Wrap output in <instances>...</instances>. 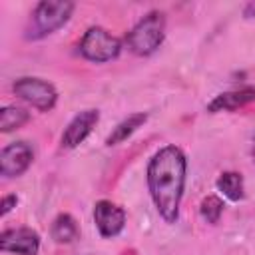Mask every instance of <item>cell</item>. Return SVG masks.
I'll list each match as a JSON object with an SVG mask.
<instances>
[{
    "label": "cell",
    "instance_id": "1",
    "mask_svg": "<svg viewBox=\"0 0 255 255\" xmlns=\"http://www.w3.org/2000/svg\"><path fill=\"white\" fill-rule=\"evenodd\" d=\"M187 159L177 145L157 149L147 163V189L155 211L165 223H175L185 189Z\"/></svg>",
    "mask_w": 255,
    "mask_h": 255
},
{
    "label": "cell",
    "instance_id": "2",
    "mask_svg": "<svg viewBox=\"0 0 255 255\" xmlns=\"http://www.w3.org/2000/svg\"><path fill=\"white\" fill-rule=\"evenodd\" d=\"M74 12V2L68 0H44L38 2L32 18H30V26L26 28V38L28 40H42L50 34H54L56 30H60L72 16Z\"/></svg>",
    "mask_w": 255,
    "mask_h": 255
},
{
    "label": "cell",
    "instance_id": "3",
    "mask_svg": "<svg viewBox=\"0 0 255 255\" xmlns=\"http://www.w3.org/2000/svg\"><path fill=\"white\" fill-rule=\"evenodd\" d=\"M165 38V16L159 10L147 12L126 36V44L129 52L135 56L153 54Z\"/></svg>",
    "mask_w": 255,
    "mask_h": 255
},
{
    "label": "cell",
    "instance_id": "4",
    "mask_svg": "<svg viewBox=\"0 0 255 255\" xmlns=\"http://www.w3.org/2000/svg\"><path fill=\"white\" fill-rule=\"evenodd\" d=\"M122 42L102 26H92L80 40V54L96 64L112 62L120 56Z\"/></svg>",
    "mask_w": 255,
    "mask_h": 255
},
{
    "label": "cell",
    "instance_id": "5",
    "mask_svg": "<svg viewBox=\"0 0 255 255\" xmlns=\"http://www.w3.org/2000/svg\"><path fill=\"white\" fill-rule=\"evenodd\" d=\"M12 90H14V94L18 98H22L24 102L32 104L40 112H50L58 102L56 88L50 82L42 80V78H30V76L18 78L14 82V86H12Z\"/></svg>",
    "mask_w": 255,
    "mask_h": 255
},
{
    "label": "cell",
    "instance_id": "6",
    "mask_svg": "<svg viewBox=\"0 0 255 255\" xmlns=\"http://www.w3.org/2000/svg\"><path fill=\"white\" fill-rule=\"evenodd\" d=\"M34 161V149L28 141H12L0 151V175L18 177Z\"/></svg>",
    "mask_w": 255,
    "mask_h": 255
},
{
    "label": "cell",
    "instance_id": "7",
    "mask_svg": "<svg viewBox=\"0 0 255 255\" xmlns=\"http://www.w3.org/2000/svg\"><path fill=\"white\" fill-rule=\"evenodd\" d=\"M94 223L98 227V233L104 239H112L124 231L126 211H124V207H120L108 199H100L94 205Z\"/></svg>",
    "mask_w": 255,
    "mask_h": 255
},
{
    "label": "cell",
    "instance_id": "8",
    "mask_svg": "<svg viewBox=\"0 0 255 255\" xmlns=\"http://www.w3.org/2000/svg\"><path fill=\"white\" fill-rule=\"evenodd\" d=\"M0 249L14 255H38L40 235L30 227L4 229L0 233Z\"/></svg>",
    "mask_w": 255,
    "mask_h": 255
},
{
    "label": "cell",
    "instance_id": "9",
    "mask_svg": "<svg viewBox=\"0 0 255 255\" xmlns=\"http://www.w3.org/2000/svg\"><path fill=\"white\" fill-rule=\"evenodd\" d=\"M100 122V112L98 110H84L80 114H76L70 124L66 126L64 133H62V139H60V145L64 149H74L78 147L94 129V126Z\"/></svg>",
    "mask_w": 255,
    "mask_h": 255
},
{
    "label": "cell",
    "instance_id": "10",
    "mask_svg": "<svg viewBox=\"0 0 255 255\" xmlns=\"http://www.w3.org/2000/svg\"><path fill=\"white\" fill-rule=\"evenodd\" d=\"M255 102V86H245L239 90H231L225 94L215 96L209 104H207V112L209 114H219V112H235L247 104Z\"/></svg>",
    "mask_w": 255,
    "mask_h": 255
},
{
    "label": "cell",
    "instance_id": "11",
    "mask_svg": "<svg viewBox=\"0 0 255 255\" xmlns=\"http://www.w3.org/2000/svg\"><path fill=\"white\" fill-rule=\"evenodd\" d=\"M145 120H147V114H143V112H137V114L128 116V118L122 120V122L112 129V133L106 137V145H118V143L126 141L137 128H141V126L145 124Z\"/></svg>",
    "mask_w": 255,
    "mask_h": 255
},
{
    "label": "cell",
    "instance_id": "12",
    "mask_svg": "<svg viewBox=\"0 0 255 255\" xmlns=\"http://www.w3.org/2000/svg\"><path fill=\"white\" fill-rule=\"evenodd\" d=\"M217 191H221L229 201H239L245 195V187H243V175L237 171H223L217 181Z\"/></svg>",
    "mask_w": 255,
    "mask_h": 255
},
{
    "label": "cell",
    "instance_id": "13",
    "mask_svg": "<svg viewBox=\"0 0 255 255\" xmlns=\"http://www.w3.org/2000/svg\"><path fill=\"white\" fill-rule=\"evenodd\" d=\"M80 229L76 219L70 213H60L54 223H52V239L56 243H72L74 239H78Z\"/></svg>",
    "mask_w": 255,
    "mask_h": 255
},
{
    "label": "cell",
    "instance_id": "14",
    "mask_svg": "<svg viewBox=\"0 0 255 255\" xmlns=\"http://www.w3.org/2000/svg\"><path fill=\"white\" fill-rule=\"evenodd\" d=\"M28 120H30V114H28L24 108H18V106H4V108L0 110V129H2L4 133L22 128Z\"/></svg>",
    "mask_w": 255,
    "mask_h": 255
},
{
    "label": "cell",
    "instance_id": "15",
    "mask_svg": "<svg viewBox=\"0 0 255 255\" xmlns=\"http://www.w3.org/2000/svg\"><path fill=\"white\" fill-rule=\"evenodd\" d=\"M223 207H225V203L219 195H207V197H203V201L199 205V213L207 223H217L223 213Z\"/></svg>",
    "mask_w": 255,
    "mask_h": 255
},
{
    "label": "cell",
    "instance_id": "16",
    "mask_svg": "<svg viewBox=\"0 0 255 255\" xmlns=\"http://www.w3.org/2000/svg\"><path fill=\"white\" fill-rule=\"evenodd\" d=\"M16 203H18V197H16L14 193L4 195V197H2V203H0V215H2V217H4V215H8V213L16 207Z\"/></svg>",
    "mask_w": 255,
    "mask_h": 255
},
{
    "label": "cell",
    "instance_id": "17",
    "mask_svg": "<svg viewBox=\"0 0 255 255\" xmlns=\"http://www.w3.org/2000/svg\"><path fill=\"white\" fill-rule=\"evenodd\" d=\"M243 16L245 18H255V2H247L243 6Z\"/></svg>",
    "mask_w": 255,
    "mask_h": 255
},
{
    "label": "cell",
    "instance_id": "18",
    "mask_svg": "<svg viewBox=\"0 0 255 255\" xmlns=\"http://www.w3.org/2000/svg\"><path fill=\"white\" fill-rule=\"evenodd\" d=\"M251 153H253V161H255V139H253V147H251Z\"/></svg>",
    "mask_w": 255,
    "mask_h": 255
}]
</instances>
